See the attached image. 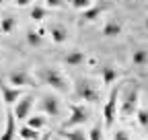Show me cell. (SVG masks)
Wrapping results in <instances>:
<instances>
[{
	"label": "cell",
	"instance_id": "cell-1",
	"mask_svg": "<svg viewBox=\"0 0 148 140\" xmlns=\"http://www.w3.org/2000/svg\"><path fill=\"white\" fill-rule=\"evenodd\" d=\"M74 93H76L78 99L88 101V103H99V93L95 89V84H90V80L86 78H78L76 84H74Z\"/></svg>",
	"mask_w": 148,
	"mask_h": 140
},
{
	"label": "cell",
	"instance_id": "cell-19",
	"mask_svg": "<svg viewBox=\"0 0 148 140\" xmlns=\"http://www.w3.org/2000/svg\"><path fill=\"white\" fill-rule=\"evenodd\" d=\"M18 136L25 138V140H37L39 138V132H37L35 128H31V126H25V128L18 130Z\"/></svg>",
	"mask_w": 148,
	"mask_h": 140
},
{
	"label": "cell",
	"instance_id": "cell-30",
	"mask_svg": "<svg viewBox=\"0 0 148 140\" xmlns=\"http://www.w3.org/2000/svg\"><path fill=\"white\" fill-rule=\"evenodd\" d=\"M56 140H64V138H62V136H60V138H56Z\"/></svg>",
	"mask_w": 148,
	"mask_h": 140
},
{
	"label": "cell",
	"instance_id": "cell-13",
	"mask_svg": "<svg viewBox=\"0 0 148 140\" xmlns=\"http://www.w3.org/2000/svg\"><path fill=\"white\" fill-rule=\"evenodd\" d=\"M117 70L113 66H103L101 68V78H103V84H113L117 80Z\"/></svg>",
	"mask_w": 148,
	"mask_h": 140
},
{
	"label": "cell",
	"instance_id": "cell-8",
	"mask_svg": "<svg viewBox=\"0 0 148 140\" xmlns=\"http://www.w3.org/2000/svg\"><path fill=\"white\" fill-rule=\"evenodd\" d=\"M41 109H43L47 115L58 117V115H60V103H58V99H56V97L45 95V97L41 99Z\"/></svg>",
	"mask_w": 148,
	"mask_h": 140
},
{
	"label": "cell",
	"instance_id": "cell-16",
	"mask_svg": "<svg viewBox=\"0 0 148 140\" xmlns=\"http://www.w3.org/2000/svg\"><path fill=\"white\" fill-rule=\"evenodd\" d=\"M132 62L136 66H146L148 64V51L146 49H136L134 56H132Z\"/></svg>",
	"mask_w": 148,
	"mask_h": 140
},
{
	"label": "cell",
	"instance_id": "cell-15",
	"mask_svg": "<svg viewBox=\"0 0 148 140\" xmlns=\"http://www.w3.org/2000/svg\"><path fill=\"white\" fill-rule=\"evenodd\" d=\"M119 33H121V25L117 21L105 23V27H103V35H105V37H115V35H119Z\"/></svg>",
	"mask_w": 148,
	"mask_h": 140
},
{
	"label": "cell",
	"instance_id": "cell-3",
	"mask_svg": "<svg viewBox=\"0 0 148 140\" xmlns=\"http://www.w3.org/2000/svg\"><path fill=\"white\" fill-rule=\"evenodd\" d=\"M138 95H140V89L136 84L130 86V89L125 91L123 101H121V115L123 117H130V115L136 113V109H138Z\"/></svg>",
	"mask_w": 148,
	"mask_h": 140
},
{
	"label": "cell",
	"instance_id": "cell-10",
	"mask_svg": "<svg viewBox=\"0 0 148 140\" xmlns=\"http://www.w3.org/2000/svg\"><path fill=\"white\" fill-rule=\"evenodd\" d=\"M16 136V126H14V113H6V128H4V134L0 136V140H12Z\"/></svg>",
	"mask_w": 148,
	"mask_h": 140
},
{
	"label": "cell",
	"instance_id": "cell-27",
	"mask_svg": "<svg viewBox=\"0 0 148 140\" xmlns=\"http://www.w3.org/2000/svg\"><path fill=\"white\" fill-rule=\"evenodd\" d=\"M113 140H130V138H127V134H125L123 130H117V132L113 134Z\"/></svg>",
	"mask_w": 148,
	"mask_h": 140
},
{
	"label": "cell",
	"instance_id": "cell-18",
	"mask_svg": "<svg viewBox=\"0 0 148 140\" xmlns=\"http://www.w3.org/2000/svg\"><path fill=\"white\" fill-rule=\"evenodd\" d=\"M14 27H16V19H14L12 14L4 16V19H2V23H0V31H2V33H10Z\"/></svg>",
	"mask_w": 148,
	"mask_h": 140
},
{
	"label": "cell",
	"instance_id": "cell-24",
	"mask_svg": "<svg viewBox=\"0 0 148 140\" xmlns=\"http://www.w3.org/2000/svg\"><path fill=\"white\" fill-rule=\"evenodd\" d=\"M70 2L76 10H84L86 6H90V0H70Z\"/></svg>",
	"mask_w": 148,
	"mask_h": 140
},
{
	"label": "cell",
	"instance_id": "cell-29",
	"mask_svg": "<svg viewBox=\"0 0 148 140\" xmlns=\"http://www.w3.org/2000/svg\"><path fill=\"white\" fill-rule=\"evenodd\" d=\"M37 140H39V138H37ZM41 140H49V138H41Z\"/></svg>",
	"mask_w": 148,
	"mask_h": 140
},
{
	"label": "cell",
	"instance_id": "cell-7",
	"mask_svg": "<svg viewBox=\"0 0 148 140\" xmlns=\"http://www.w3.org/2000/svg\"><path fill=\"white\" fill-rule=\"evenodd\" d=\"M8 82L10 84H16V86H31L33 84V78L25 72V70H12L8 74Z\"/></svg>",
	"mask_w": 148,
	"mask_h": 140
},
{
	"label": "cell",
	"instance_id": "cell-17",
	"mask_svg": "<svg viewBox=\"0 0 148 140\" xmlns=\"http://www.w3.org/2000/svg\"><path fill=\"white\" fill-rule=\"evenodd\" d=\"M60 136H62L64 140H86V134H84L82 130H72V132L62 130V132H60Z\"/></svg>",
	"mask_w": 148,
	"mask_h": 140
},
{
	"label": "cell",
	"instance_id": "cell-20",
	"mask_svg": "<svg viewBox=\"0 0 148 140\" xmlns=\"http://www.w3.org/2000/svg\"><path fill=\"white\" fill-rule=\"evenodd\" d=\"M27 43H29L31 47L41 45V35L37 33V31H33V29H29V31H27Z\"/></svg>",
	"mask_w": 148,
	"mask_h": 140
},
{
	"label": "cell",
	"instance_id": "cell-2",
	"mask_svg": "<svg viewBox=\"0 0 148 140\" xmlns=\"http://www.w3.org/2000/svg\"><path fill=\"white\" fill-rule=\"evenodd\" d=\"M39 78H41L45 84L53 86L56 91H66V89H68L66 78H64L56 68H41V70H39Z\"/></svg>",
	"mask_w": 148,
	"mask_h": 140
},
{
	"label": "cell",
	"instance_id": "cell-22",
	"mask_svg": "<svg viewBox=\"0 0 148 140\" xmlns=\"http://www.w3.org/2000/svg\"><path fill=\"white\" fill-rule=\"evenodd\" d=\"M29 126L35 128V130H39L45 126V117H39V115H35V117H29Z\"/></svg>",
	"mask_w": 148,
	"mask_h": 140
},
{
	"label": "cell",
	"instance_id": "cell-6",
	"mask_svg": "<svg viewBox=\"0 0 148 140\" xmlns=\"http://www.w3.org/2000/svg\"><path fill=\"white\" fill-rule=\"evenodd\" d=\"M70 117L66 121V128L70 126H78V124H84V121L88 119V111L82 107V105H72V109H70Z\"/></svg>",
	"mask_w": 148,
	"mask_h": 140
},
{
	"label": "cell",
	"instance_id": "cell-5",
	"mask_svg": "<svg viewBox=\"0 0 148 140\" xmlns=\"http://www.w3.org/2000/svg\"><path fill=\"white\" fill-rule=\"evenodd\" d=\"M31 105H33V95H25V97H18L16 99V107H14V117L18 119H25L31 111Z\"/></svg>",
	"mask_w": 148,
	"mask_h": 140
},
{
	"label": "cell",
	"instance_id": "cell-28",
	"mask_svg": "<svg viewBox=\"0 0 148 140\" xmlns=\"http://www.w3.org/2000/svg\"><path fill=\"white\" fill-rule=\"evenodd\" d=\"M29 2L31 0H14V4H18V6H29Z\"/></svg>",
	"mask_w": 148,
	"mask_h": 140
},
{
	"label": "cell",
	"instance_id": "cell-26",
	"mask_svg": "<svg viewBox=\"0 0 148 140\" xmlns=\"http://www.w3.org/2000/svg\"><path fill=\"white\" fill-rule=\"evenodd\" d=\"M45 4H47L49 8H58V6L64 4V0H45Z\"/></svg>",
	"mask_w": 148,
	"mask_h": 140
},
{
	"label": "cell",
	"instance_id": "cell-25",
	"mask_svg": "<svg viewBox=\"0 0 148 140\" xmlns=\"http://www.w3.org/2000/svg\"><path fill=\"white\" fill-rule=\"evenodd\" d=\"M88 138L90 140H103V134H101V126H95L90 132H88Z\"/></svg>",
	"mask_w": 148,
	"mask_h": 140
},
{
	"label": "cell",
	"instance_id": "cell-31",
	"mask_svg": "<svg viewBox=\"0 0 148 140\" xmlns=\"http://www.w3.org/2000/svg\"><path fill=\"white\" fill-rule=\"evenodd\" d=\"M146 29H148V19H146Z\"/></svg>",
	"mask_w": 148,
	"mask_h": 140
},
{
	"label": "cell",
	"instance_id": "cell-23",
	"mask_svg": "<svg viewBox=\"0 0 148 140\" xmlns=\"http://www.w3.org/2000/svg\"><path fill=\"white\" fill-rule=\"evenodd\" d=\"M136 115H138L140 126H148V111L146 109H136Z\"/></svg>",
	"mask_w": 148,
	"mask_h": 140
},
{
	"label": "cell",
	"instance_id": "cell-9",
	"mask_svg": "<svg viewBox=\"0 0 148 140\" xmlns=\"http://www.w3.org/2000/svg\"><path fill=\"white\" fill-rule=\"evenodd\" d=\"M49 35H51V41L56 43H64L68 39V29L62 25H51L49 27Z\"/></svg>",
	"mask_w": 148,
	"mask_h": 140
},
{
	"label": "cell",
	"instance_id": "cell-4",
	"mask_svg": "<svg viewBox=\"0 0 148 140\" xmlns=\"http://www.w3.org/2000/svg\"><path fill=\"white\" fill-rule=\"evenodd\" d=\"M117 91L113 89L109 93V99L105 103V109H103V115H105V126H111L113 124V119L117 117Z\"/></svg>",
	"mask_w": 148,
	"mask_h": 140
},
{
	"label": "cell",
	"instance_id": "cell-11",
	"mask_svg": "<svg viewBox=\"0 0 148 140\" xmlns=\"http://www.w3.org/2000/svg\"><path fill=\"white\" fill-rule=\"evenodd\" d=\"M103 10H105L103 4H101V6H86V8L82 10V21H88V23L97 21L99 16L103 14Z\"/></svg>",
	"mask_w": 148,
	"mask_h": 140
},
{
	"label": "cell",
	"instance_id": "cell-14",
	"mask_svg": "<svg viewBox=\"0 0 148 140\" xmlns=\"http://www.w3.org/2000/svg\"><path fill=\"white\" fill-rule=\"evenodd\" d=\"M64 62H66L68 66H80V64L84 62V51H78V49L68 51L66 58H64Z\"/></svg>",
	"mask_w": 148,
	"mask_h": 140
},
{
	"label": "cell",
	"instance_id": "cell-21",
	"mask_svg": "<svg viewBox=\"0 0 148 140\" xmlns=\"http://www.w3.org/2000/svg\"><path fill=\"white\" fill-rule=\"evenodd\" d=\"M29 14H31V19H33V21H43L45 16H47V10H45L43 6H33Z\"/></svg>",
	"mask_w": 148,
	"mask_h": 140
},
{
	"label": "cell",
	"instance_id": "cell-12",
	"mask_svg": "<svg viewBox=\"0 0 148 140\" xmlns=\"http://www.w3.org/2000/svg\"><path fill=\"white\" fill-rule=\"evenodd\" d=\"M21 97V86L18 89H10V86H2V101L6 103V105H12V103H16V99Z\"/></svg>",
	"mask_w": 148,
	"mask_h": 140
}]
</instances>
